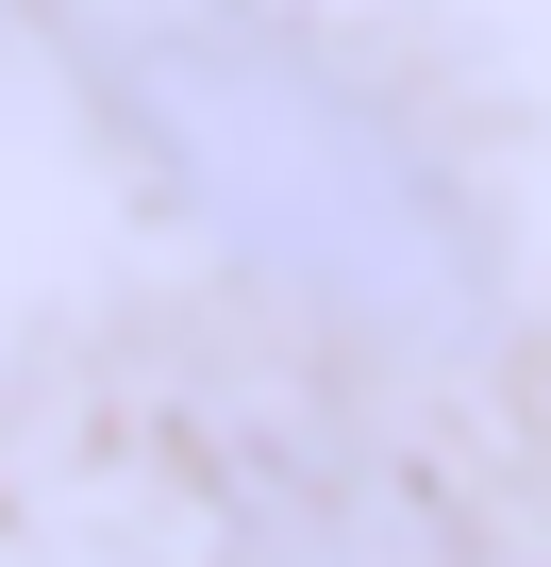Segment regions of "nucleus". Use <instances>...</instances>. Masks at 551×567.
Listing matches in <instances>:
<instances>
[{"label":"nucleus","mask_w":551,"mask_h":567,"mask_svg":"<svg viewBox=\"0 0 551 567\" xmlns=\"http://www.w3.org/2000/svg\"><path fill=\"white\" fill-rule=\"evenodd\" d=\"M118 117L151 134V167L201 200L217 250H251L285 301L351 318V334H435L468 318V217L418 167V134L335 84L318 51L251 34V18H134L118 34Z\"/></svg>","instance_id":"nucleus-1"}]
</instances>
